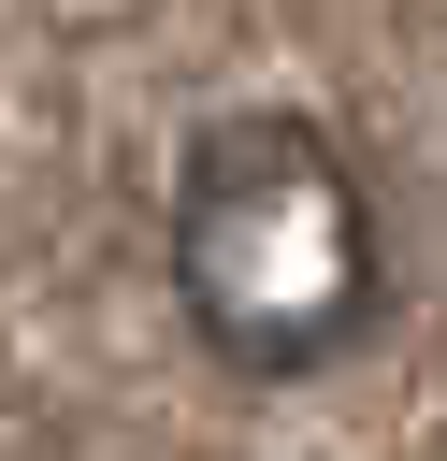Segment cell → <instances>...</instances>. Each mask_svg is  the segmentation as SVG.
I'll use <instances>...</instances> for the list:
<instances>
[{
  "label": "cell",
  "instance_id": "obj_1",
  "mask_svg": "<svg viewBox=\"0 0 447 461\" xmlns=\"http://www.w3.org/2000/svg\"><path fill=\"white\" fill-rule=\"evenodd\" d=\"M375 187L317 115H216L173 158V303L231 375H317L375 331Z\"/></svg>",
  "mask_w": 447,
  "mask_h": 461
}]
</instances>
